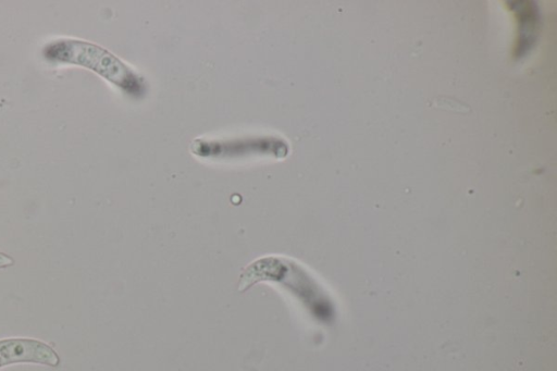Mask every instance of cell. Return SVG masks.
<instances>
[{
    "instance_id": "obj_3",
    "label": "cell",
    "mask_w": 557,
    "mask_h": 371,
    "mask_svg": "<svg viewBox=\"0 0 557 371\" xmlns=\"http://www.w3.org/2000/svg\"><path fill=\"white\" fill-rule=\"evenodd\" d=\"M13 264L14 259L11 256L0 251V269H5Z\"/></svg>"
},
{
    "instance_id": "obj_1",
    "label": "cell",
    "mask_w": 557,
    "mask_h": 371,
    "mask_svg": "<svg viewBox=\"0 0 557 371\" xmlns=\"http://www.w3.org/2000/svg\"><path fill=\"white\" fill-rule=\"evenodd\" d=\"M44 57L58 63L89 69L121 87H127L133 73L106 49L79 39H59L48 44Z\"/></svg>"
},
{
    "instance_id": "obj_2",
    "label": "cell",
    "mask_w": 557,
    "mask_h": 371,
    "mask_svg": "<svg viewBox=\"0 0 557 371\" xmlns=\"http://www.w3.org/2000/svg\"><path fill=\"white\" fill-rule=\"evenodd\" d=\"M26 362L58 367L61 360L52 347L39 339L23 337L0 339V368Z\"/></svg>"
}]
</instances>
